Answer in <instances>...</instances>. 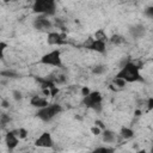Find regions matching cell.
I'll list each match as a JSON object with an SVG mask.
<instances>
[{
  "instance_id": "1",
  "label": "cell",
  "mask_w": 153,
  "mask_h": 153,
  "mask_svg": "<svg viewBox=\"0 0 153 153\" xmlns=\"http://www.w3.org/2000/svg\"><path fill=\"white\" fill-rule=\"evenodd\" d=\"M140 66H137L135 62L133 61H128L127 63H124L121 69L118 71V73L116 74L115 78L122 79L126 82H136V81H142V76L140 74Z\"/></svg>"
},
{
  "instance_id": "2",
  "label": "cell",
  "mask_w": 153,
  "mask_h": 153,
  "mask_svg": "<svg viewBox=\"0 0 153 153\" xmlns=\"http://www.w3.org/2000/svg\"><path fill=\"white\" fill-rule=\"evenodd\" d=\"M32 11L38 16H54L56 13V2L54 0H36L32 4Z\"/></svg>"
},
{
  "instance_id": "3",
  "label": "cell",
  "mask_w": 153,
  "mask_h": 153,
  "mask_svg": "<svg viewBox=\"0 0 153 153\" xmlns=\"http://www.w3.org/2000/svg\"><path fill=\"white\" fill-rule=\"evenodd\" d=\"M61 111H62V106L57 103H54V104H48L42 109H38L36 112V116L43 122H50Z\"/></svg>"
},
{
  "instance_id": "4",
  "label": "cell",
  "mask_w": 153,
  "mask_h": 153,
  "mask_svg": "<svg viewBox=\"0 0 153 153\" xmlns=\"http://www.w3.org/2000/svg\"><path fill=\"white\" fill-rule=\"evenodd\" d=\"M102 102H103V96L99 91H91L87 96L82 98V104L86 108L94 110L97 114H99L103 109Z\"/></svg>"
},
{
  "instance_id": "5",
  "label": "cell",
  "mask_w": 153,
  "mask_h": 153,
  "mask_svg": "<svg viewBox=\"0 0 153 153\" xmlns=\"http://www.w3.org/2000/svg\"><path fill=\"white\" fill-rule=\"evenodd\" d=\"M39 63L45 65V66H53L56 68L62 67V59H61V51L59 49L50 50L49 53H45L41 59Z\"/></svg>"
},
{
  "instance_id": "6",
  "label": "cell",
  "mask_w": 153,
  "mask_h": 153,
  "mask_svg": "<svg viewBox=\"0 0 153 153\" xmlns=\"http://www.w3.org/2000/svg\"><path fill=\"white\" fill-rule=\"evenodd\" d=\"M32 25L37 31H41V32H50L53 27V23L50 22V19H48V17H44V16L36 17L32 22Z\"/></svg>"
},
{
  "instance_id": "7",
  "label": "cell",
  "mask_w": 153,
  "mask_h": 153,
  "mask_svg": "<svg viewBox=\"0 0 153 153\" xmlns=\"http://www.w3.org/2000/svg\"><path fill=\"white\" fill-rule=\"evenodd\" d=\"M66 38L67 35L65 32H56V31H50L48 32V37H47V43L49 45H63L66 44Z\"/></svg>"
},
{
  "instance_id": "8",
  "label": "cell",
  "mask_w": 153,
  "mask_h": 153,
  "mask_svg": "<svg viewBox=\"0 0 153 153\" xmlns=\"http://www.w3.org/2000/svg\"><path fill=\"white\" fill-rule=\"evenodd\" d=\"M35 145L37 147H41V148H51V147H54V140H53L51 134L49 131H43L35 140Z\"/></svg>"
},
{
  "instance_id": "9",
  "label": "cell",
  "mask_w": 153,
  "mask_h": 153,
  "mask_svg": "<svg viewBox=\"0 0 153 153\" xmlns=\"http://www.w3.org/2000/svg\"><path fill=\"white\" fill-rule=\"evenodd\" d=\"M85 48H87L92 51L99 53V54H104L106 51V43L103 41H98V39L90 37L88 41L85 43Z\"/></svg>"
},
{
  "instance_id": "10",
  "label": "cell",
  "mask_w": 153,
  "mask_h": 153,
  "mask_svg": "<svg viewBox=\"0 0 153 153\" xmlns=\"http://www.w3.org/2000/svg\"><path fill=\"white\" fill-rule=\"evenodd\" d=\"M5 143L8 151H13L18 143H19V137L17 135V130H10L5 135Z\"/></svg>"
},
{
  "instance_id": "11",
  "label": "cell",
  "mask_w": 153,
  "mask_h": 153,
  "mask_svg": "<svg viewBox=\"0 0 153 153\" xmlns=\"http://www.w3.org/2000/svg\"><path fill=\"white\" fill-rule=\"evenodd\" d=\"M129 33L134 38H141L146 33V27L143 24H135L129 27Z\"/></svg>"
},
{
  "instance_id": "12",
  "label": "cell",
  "mask_w": 153,
  "mask_h": 153,
  "mask_svg": "<svg viewBox=\"0 0 153 153\" xmlns=\"http://www.w3.org/2000/svg\"><path fill=\"white\" fill-rule=\"evenodd\" d=\"M30 104H31V106H33V108L42 109V108L47 106L49 103H48V99L44 98V97H41V96H33V97L30 99Z\"/></svg>"
},
{
  "instance_id": "13",
  "label": "cell",
  "mask_w": 153,
  "mask_h": 153,
  "mask_svg": "<svg viewBox=\"0 0 153 153\" xmlns=\"http://www.w3.org/2000/svg\"><path fill=\"white\" fill-rule=\"evenodd\" d=\"M35 80L41 85V87L43 90H50L53 87H55L56 85L53 82V80L48 76V78H41V76H35Z\"/></svg>"
},
{
  "instance_id": "14",
  "label": "cell",
  "mask_w": 153,
  "mask_h": 153,
  "mask_svg": "<svg viewBox=\"0 0 153 153\" xmlns=\"http://www.w3.org/2000/svg\"><path fill=\"white\" fill-rule=\"evenodd\" d=\"M100 134H102L103 141L106 142V143H112V142L116 141V134L110 129H104V130H102Z\"/></svg>"
},
{
  "instance_id": "15",
  "label": "cell",
  "mask_w": 153,
  "mask_h": 153,
  "mask_svg": "<svg viewBox=\"0 0 153 153\" xmlns=\"http://www.w3.org/2000/svg\"><path fill=\"white\" fill-rule=\"evenodd\" d=\"M120 135L123 139H131L134 136V130L131 128H129V127H122L121 131H120Z\"/></svg>"
},
{
  "instance_id": "16",
  "label": "cell",
  "mask_w": 153,
  "mask_h": 153,
  "mask_svg": "<svg viewBox=\"0 0 153 153\" xmlns=\"http://www.w3.org/2000/svg\"><path fill=\"white\" fill-rule=\"evenodd\" d=\"M92 153H115V149L109 146H100L92 151Z\"/></svg>"
},
{
  "instance_id": "17",
  "label": "cell",
  "mask_w": 153,
  "mask_h": 153,
  "mask_svg": "<svg viewBox=\"0 0 153 153\" xmlns=\"http://www.w3.org/2000/svg\"><path fill=\"white\" fill-rule=\"evenodd\" d=\"M105 71H106V66H105V65H96V66L92 68V73H93V74H97V75L104 74Z\"/></svg>"
},
{
  "instance_id": "18",
  "label": "cell",
  "mask_w": 153,
  "mask_h": 153,
  "mask_svg": "<svg viewBox=\"0 0 153 153\" xmlns=\"http://www.w3.org/2000/svg\"><path fill=\"white\" fill-rule=\"evenodd\" d=\"M94 39H98V41H103V42H105L106 43V41L109 39L108 38V36H106V33L100 29V30H98V31H96V33H94Z\"/></svg>"
},
{
  "instance_id": "19",
  "label": "cell",
  "mask_w": 153,
  "mask_h": 153,
  "mask_svg": "<svg viewBox=\"0 0 153 153\" xmlns=\"http://www.w3.org/2000/svg\"><path fill=\"white\" fill-rule=\"evenodd\" d=\"M109 41H110L112 44L118 45V44H122V43L124 42V38H123L121 35H112V36L109 38Z\"/></svg>"
},
{
  "instance_id": "20",
  "label": "cell",
  "mask_w": 153,
  "mask_h": 153,
  "mask_svg": "<svg viewBox=\"0 0 153 153\" xmlns=\"http://www.w3.org/2000/svg\"><path fill=\"white\" fill-rule=\"evenodd\" d=\"M10 122H11V117L8 114H0V126L4 127Z\"/></svg>"
},
{
  "instance_id": "21",
  "label": "cell",
  "mask_w": 153,
  "mask_h": 153,
  "mask_svg": "<svg viewBox=\"0 0 153 153\" xmlns=\"http://www.w3.org/2000/svg\"><path fill=\"white\" fill-rule=\"evenodd\" d=\"M0 75H4L6 78H18V73H16L13 71H2V72H0Z\"/></svg>"
},
{
  "instance_id": "22",
  "label": "cell",
  "mask_w": 153,
  "mask_h": 153,
  "mask_svg": "<svg viewBox=\"0 0 153 153\" xmlns=\"http://www.w3.org/2000/svg\"><path fill=\"white\" fill-rule=\"evenodd\" d=\"M17 135L19 139H25L27 136V130L25 128H19L17 129Z\"/></svg>"
},
{
  "instance_id": "23",
  "label": "cell",
  "mask_w": 153,
  "mask_h": 153,
  "mask_svg": "<svg viewBox=\"0 0 153 153\" xmlns=\"http://www.w3.org/2000/svg\"><path fill=\"white\" fill-rule=\"evenodd\" d=\"M114 84H115L116 86H118V87H124L127 82H126L124 80H122V79H118V78H114Z\"/></svg>"
},
{
  "instance_id": "24",
  "label": "cell",
  "mask_w": 153,
  "mask_h": 153,
  "mask_svg": "<svg viewBox=\"0 0 153 153\" xmlns=\"http://www.w3.org/2000/svg\"><path fill=\"white\" fill-rule=\"evenodd\" d=\"M6 48H7V43H5V42H0V59H4Z\"/></svg>"
},
{
  "instance_id": "25",
  "label": "cell",
  "mask_w": 153,
  "mask_h": 153,
  "mask_svg": "<svg viewBox=\"0 0 153 153\" xmlns=\"http://www.w3.org/2000/svg\"><path fill=\"white\" fill-rule=\"evenodd\" d=\"M12 94H13V98L16 99V100H20L22 99V92L20 91H17V90H14V91H12Z\"/></svg>"
},
{
  "instance_id": "26",
  "label": "cell",
  "mask_w": 153,
  "mask_h": 153,
  "mask_svg": "<svg viewBox=\"0 0 153 153\" xmlns=\"http://www.w3.org/2000/svg\"><path fill=\"white\" fill-rule=\"evenodd\" d=\"M94 126H96V127H98L100 130L106 129V128H105V126H104V123H103L102 121H99V120H96V121H94Z\"/></svg>"
},
{
  "instance_id": "27",
  "label": "cell",
  "mask_w": 153,
  "mask_h": 153,
  "mask_svg": "<svg viewBox=\"0 0 153 153\" xmlns=\"http://www.w3.org/2000/svg\"><path fill=\"white\" fill-rule=\"evenodd\" d=\"M145 14L148 17V18H153V7H148L145 10Z\"/></svg>"
},
{
  "instance_id": "28",
  "label": "cell",
  "mask_w": 153,
  "mask_h": 153,
  "mask_svg": "<svg viewBox=\"0 0 153 153\" xmlns=\"http://www.w3.org/2000/svg\"><path fill=\"white\" fill-rule=\"evenodd\" d=\"M91 133L93 134V135H99L100 133H102V130L98 128V127H96V126H93L92 128H91Z\"/></svg>"
},
{
  "instance_id": "29",
  "label": "cell",
  "mask_w": 153,
  "mask_h": 153,
  "mask_svg": "<svg viewBox=\"0 0 153 153\" xmlns=\"http://www.w3.org/2000/svg\"><path fill=\"white\" fill-rule=\"evenodd\" d=\"M152 109H153V98L149 97L148 100H147V110L149 111V110H152Z\"/></svg>"
},
{
  "instance_id": "30",
  "label": "cell",
  "mask_w": 153,
  "mask_h": 153,
  "mask_svg": "<svg viewBox=\"0 0 153 153\" xmlns=\"http://www.w3.org/2000/svg\"><path fill=\"white\" fill-rule=\"evenodd\" d=\"M90 92H91V91H90V90H88V87H86V86L81 88V94H82L84 97H85V96H87Z\"/></svg>"
},
{
  "instance_id": "31",
  "label": "cell",
  "mask_w": 153,
  "mask_h": 153,
  "mask_svg": "<svg viewBox=\"0 0 153 153\" xmlns=\"http://www.w3.org/2000/svg\"><path fill=\"white\" fill-rule=\"evenodd\" d=\"M8 105H10V104H8L7 100H2V106H4V108H8Z\"/></svg>"
},
{
  "instance_id": "32",
  "label": "cell",
  "mask_w": 153,
  "mask_h": 153,
  "mask_svg": "<svg viewBox=\"0 0 153 153\" xmlns=\"http://www.w3.org/2000/svg\"><path fill=\"white\" fill-rule=\"evenodd\" d=\"M135 153H147V151H145V149H139V151H136Z\"/></svg>"
},
{
  "instance_id": "33",
  "label": "cell",
  "mask_w": 153,
  "mask_h": 153,
  "mask_svg": "<svg viewBox=\"0 0 153 153\" xmlns=\"http://www.w3.org/2000/svg\"><path fill=\"white\" fill-rule=\"evenodd\" d=\"M140 115H141V111L140 110H136L135 111V116H140Z\"/></svg>"
}]
</instances>
